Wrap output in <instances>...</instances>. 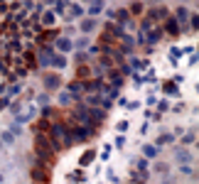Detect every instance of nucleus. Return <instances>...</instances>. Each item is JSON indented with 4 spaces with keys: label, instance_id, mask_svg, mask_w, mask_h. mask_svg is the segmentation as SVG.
Listing matches in <instances>:
<instances>
[{
    "label": "nucleus",
    "instance_id": "obj_7",
    "mask_svg": "<svg viewBox=\"0 0 199 184\" xmlns=\"http://www.w3.org/2000/svg\"><path fill=\"white\" fill-rule=\"evenodd\" d=\"M96 27V20L93 17H86V20H81V32H91Z\"/></svg>",
    "mask_w": 199,
    "mask_h": 184
},
{
    "label": "nucleus",
    "instance_id": "obj_2",
    "mask_svg": "<svg viewBox=\"0 0 199 184\" xmlns=\"http://www.w3.org/2000/svg\"><path fill=\"white\" fill-rule=\"evenodd\" d=\"M101 10H103V0H91V5H88V15L96 17Z\"/></svg>",
    "mask_w": 199,
    "mask_h": 184
},
{
    "label": "nucleus",
    "instance_id": "obj_12",
    "mask_svg": "<svg viewBox=\"0 0 199 184\" xmlns=\"http://www.w3.org/2000/svg\"><path fill=\"white\" fill-rule=\"evenodd\" d=\"M130 13H133V15H140V13H143V5H140V3H133V5H130Z\"/></svg>",
    "mask_w": 199,
    "mask_h": 184
},
{
    "label": "nucleus",
    "instance_id": "obj_15",
    "mask_svg": "<svg viewBox=\"0 0 199 184\" xmlns=\"http://www.w3.org/2000/svg\"><path fill=\"white\" fill-rule=\"evenodd\" d=\"M64 8H66V0H57V8L54 10L57 13H64Z\"/></svg>",
    "mask_w": 199,
    "mask_h": 184
},
{
    "label": "nucleus",
    "instance_id": "obj_9",
    "mask_svg": "<svg viewBox=\"0 0 199 184\" xmlns=\"http://www.w3.org/2000/svg\"><path fill=\"white\" fill-rule=\"evenodd\" d=\"M93 157H96V152H93V150H86V152H84V157H81V164L86 167V164H88Z\"/></svg>",
    "mask_w": 199,
    "mask_h": 184
},
{
    "label": "nucleus",
    "instance_id": "obj_5",
    "mask_svg": "<svg viewBox=\"0 0 199 184\" xmlns=\"http://www.w3.org/2000/svg\"><path fill=\"white\" fill-rule=\"evenodd\" d=\"M165 30H167L172 37H175V35H179V25H177V20H172V17H170V20L165 22Z\"/></svg>",
    "mask_w": 199,
    "mask_h": 184
},
{
    "label": "nucleus",
    "instance_id": "obj_6",
    "mask_svg": "<svg viewBox=\"0 0 199 184\" xmlns=\"http://www.w3.org/2000/svg\"><path fill=\"white\" fill-rule=\"evenodd\" d=\"M49 64H52V66H57V69H64V66H66V59H64L62 54H52Z\"/></svg>",
    "mask_w": 199,
    "mask_h": 184
},
{
    "label": "nucleus",
    "instance_id": "obj_18",
    "mask_svg": "<svg viewBox=\"0 0 199 184\" xmlns=\"http://www.w3.org/2000/svg\"><path fill=\"white\" fill-rule=\"evenodd\" d=\"M71 8H74V10H71V15H74V17H79V15H81V8H79V5H71Z\"/></svg>",
    "mask_w": 199,
    "mask_h": 184
},
{
    "label": "nucleus",
    "instance_id": "obj_17",
    "mask_svg": "<svg viewBox=\"0 0 199 184\" xmlns=\"http://www.w3.org/2000/svg\"><path fill=\"white\" fill-rule=\"evenodd\" d=\"M25 59H27V64H30V66H32V64H35V61H37V59H35V54H32V52H27V54H25Z\"/></svg>",
    "mask_w": 199,
    "mask_h": 184
},
{
    "label": "nucleus",
    "instance_id": "obj_20",
    "mask_svg": "<svg viewBox=\"0 0 199 184\" xmlns=\"http://www.w3.org/2000/svg\"><path fill=\"white\" fill-rule=\"evenodd\" d=\"M160 39V32H150V42H157Z\"/></svg>",
    "mask_w": 199,
    "mask_h": 184
},
{
    "label": "nucleus",
    "instance_id": "obj_10",
    "mask_svg": "<svg viewBox=\"0 0 199 184\" xmlns=\"http://www.w3.org/2000/svg\"><path fill=\"white\" fill-rule=\"evenodd\" d=\"M49 128H52L49 120H39V123H37V133H49Z\"/></svg>",
    "mask_w": 199,
    "mask_h": 184
},
{
    "label": "nucleus",
    "instance_id": "obj_3",
    "mask_svg": "<svg viewBox=\"0 0 199 184\" xmlns=\"http://www.w3.org/2000/svg\"><path fill=\"white\" fill-rule=\"evenodd\" d=\"M59 83H62L59 76H54V74H47V76H44V86H47V88H59Z\"/></svg>",
    "mask_w": 199,
    "mask_h": 184
},
{
    "label": "nucleus",
    "instance_id": "obj_1",
    "mask_svg": "<svg viewBox=\"0 0 199 184\" xmlns=\"http://www.w3.org/2000/svg\"><path fill=\"white\" fill-rule=\"evenodd\" d=\"M47 164H42V162H37L35 167H32V179L37 182V184H47L49 182V172L44 169Z\"/></svg>",
    "mask_w": 199,
    "mask_h": 184
},
{
    "label": "nucleus",
    "instance_id": "obj_13",
    "mask_svg": "<svg viewBox=\"0 0 199 184\" xmlns=\"http://www.w3.org/2000/svg\"><path fill=\"white\" fill-rule=\"evenodd\" d=\"M42 22H44V25H52V22H54V13H44Z\"/></svg>",
    "mask_w": 199,
    "mask_h": 184
},
{
    "label": "nucleus",
    "instance_id": "obj_11",
    "mask_svg": "<svg viewBox=\"0 0 199 184\" xmlns=\"http://www.w3.org/2000/svg\"><path fill=\"white\" fill-rule=\"evenodd\" d=\"M81 88H84V83H81V81H71V83H69V91H71V94H79Z\"/></svg>",
    "mask_w": 199,
    "mask_h": 184
},
{
    "label": "nucleus",
    "instance_id": "obj_19",
    "mask_svg": "<svg viewBox=\"0 0 199 184\" xmlns=\"http://www.w3.org/2000/svg\"><path fill=\"white\" fill-rule=\"evenodd\" d=\"M177 17H179V20H184V17H187V10H184V8H179V10H177Z\"/></svg>",
    "mask_w": 199,
    "mask_h": 184
},
{
    "label": "nucleus",
    "instance_id": "obj_16",
    "mask_svg": "<svg viewBox=\"0 0 199 184\" xmlns=\"http://www.w3.org/2000/svg\"><path fill=\"white\" fill-rule=\"evenodd\" d=\"M88 44V39H79V42H74V49H84Z\"/></svg>",
    "mask_w": 199,
    "mask_h": 184
},
{
    "label": "nucleus",
    "instance_id": "obj_4",
    "mask_svg": "<svg viewBox=\"0 0 199 184\" xmlns=\"http://www.w3.org/2000/svg\"><path fill=\"white\" fill-rule=\"evenodd\" d=\"M57 47H59V52H69V49H74V42L66 39V37H59L57 39Z\"/></svg>",
    "mask_w": 199,
    "mask_h": 184
},
{
    "label": "nucleus",
    "instance_id": "obj_14",
    "mask_svg": "<svg viewBox=\"0 0 199 184\" xmlns=\"http://www.w3.org/2000/svg\"><path fill=\"white\" fill-rule=\"evenodd\" d=\"M76 76H79V79H86V76H88V69H86V66H79Z\"/></svg>",
    "mask_w": 199,
    "mask_h": 184
},
{
    "label": "nucleus",
    "instance_id": "obj_8",
    "mask_svg": "<svg viewBox=\"0 0 199 184\" xmlns=\"http://www.w3.org/2000/svg\"><path fill=\"white\" fill-rule=\"evenodd\" d=\"M165 17H167V10L165 8H157V10L150 13V20H165Z\"/></svg>",
    "mask_w": 199,
    "mask_h": 184
}]
</instances>
